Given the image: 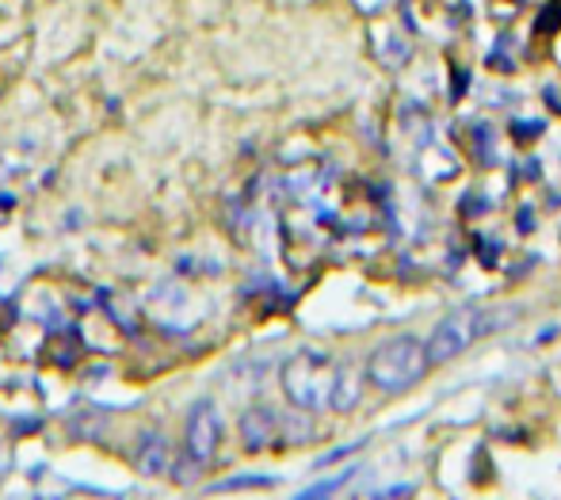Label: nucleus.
I'll list each match as a JSON object with an SVG mask.
<instances>
[{
	"mask_svg": "<svg viewBox=\"0 0 561 500\" xmlns=\"http://www.w3.org/2000/svg\"><path fill=\"white\" fill-rule=\"evenodd\" d=\"M237 486H272V478H233L222 489H237Z\"/></svg>",
	"mask_w": 561,
	"mask_h": 500,
	"instance_id": "8",
	"label": "nucleus"
},
{
	"mask_svg": "<svg viewBox=\"0 0 561 500\" xmlns=\"http://www.w3.org/2000/svg\"><path fill=\"white\" fill-rule=\"evenodd\" d=\"M333 367L336 363L329 360L325 352H318V348H302V352L290 355L279 371V383H283V394H287L290 409L325 412L329 390H333Z\"/></svg>",
	"mask_w": 561,
	"mask_h": 500,
	"instance_id": "2",
	"label": "nucleus"
},
{
	"mask_svg": "<svg viewBox=\"0 0 561 500\" xmlns=\"http://www.w3.org/2000/svg\"><path fill=\"white\" fill-rule=\"evenodd\" d=\"M237 432H241V447L244 451H267L279 440V412L272 405H249L237 420Z\"/></svg>",
	"mask_w": 561,
	"mask_h": 500,
	"instance_id": "6",
	"label": "nucleus"
},
{
	"mask_svg": "<svg viewBox=\"0 0 561 500\" xmlns=\"http://www.w3.org/2000/svg\"><path fill=\"white\" fill-rule=\"evenodd\" d=\"M363 375L359 363H336L333 367V390H329V409L333 412H355V405L363 401Z\"/></svg>",
	"mask_w": 561,
	"mask_h": 500,
	"instance_id": "7",
	"label": "nucleus"
},
{
	"mask_svg": "<svg viewBox=\"0 0 561 500\" xmlns=\"http://www.w3.org/2000/svg\"><path fill=\"white\" fill-rule=\"evenodd\" d=\"M222 440H226L222 409L210 398H199L187 409V420H184V451L192 458H199L203 466H210L218 447H222Z\"/></svg>",
	"mask_w": 561,
	"mask_h": 500,
	"instance_id": "4",
	"label": "nucleus"
},
{
	"mask_svg": "<svg viewBox=\"0 0 561 500\" xmlns=\"http://www.w3.org/2000/svg\"><path fill=\"white\" fill-rule=\"evenodd\" d=\"M363 375H367V383L375 386L378 394H405L409 386H416L424 375H428L424 340L413 337V332L390 337L386 344H378L375 352H370Z\"/></svg>",
	"mask_w": 561,
	"mask_h": 500,
	"instance_id": "1",
	"label": "nucleus"
},
{
	"mask_svg": "<svg viewBox=\"0 0 561 500\" xmlns=\"http://www.w3.org/2000/svg\"><path fill=\"white\" fill-rule=\"evenodd\" d=\"M413 493V486H390L386 493H378V497H409Z\"/></svg>",
	"mask_w": 561,
	"mask_h": 500,
	"instance_id": "9",
	"label": "nucleus"
},
{
	"mask_svg": "<svg viewBox=\"0 0 561 500\" xmlns=\"http://www.w3.org/2000/svg\"><path fill=\"white\" fill-rule=\"evenodd\" d=\"M489 314L485 309H455L444 321L432 329V337L424 340V355H428V367H444V363L458 360L462 352H470L473 340H481L489 332Z\"/></svg>",
	"mask_w": 561,
	"mask_h": 500,
	"instance_id": "3",
	"label": "nucleus"
},
{
	"mask_svg": "<svg viewBox=\"0 0 561 500\" xmlns=\"http://www.w3.org/2000/svg\"><path fill=\"white\" fill-rule=\"evenodd\" d=\"M130 458L141 478H161V474H169V466H172L169 435L157 432V428H138V435H134V443H130Z\"/></svg>",
	"mask_w": 561,
	"mask_h": 500,
	"instance_id": "5",
	"label": "nucleus"
}]
</instances>
